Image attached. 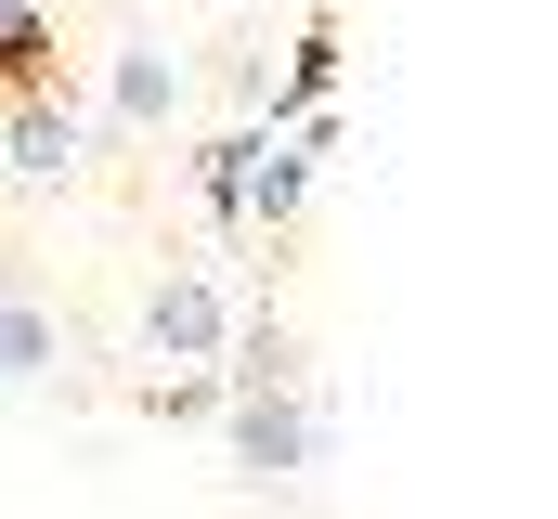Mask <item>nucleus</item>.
Returning <instances> with one entry per match:
<instances>
[{
	"mask_svg": "<svg viewBox=\"0 0 558 519\" xmlns=\"http://www.w3.org/2000/svg\"><path fill=\"white\" fill-rule=\"evenodd\" d=\"M221 338H234L221 273H208V260H169L156 299H143V351H156V364H221Z\"/></svg>",
	"mask_w": 558,
	"mask_h": 519,
	"instance_id": "7ed1b4c3",
	"label": "nucleus"
},
{
	"mask_svg": "<svg viewBox=\"0 0 558 519\" xmlns=\"http://www.w3.org/2000/svg\"><path fill=\"white\" fill-rule=\"evenodd\" d=\"M182 105H195V65H182L156 26L105 52V143H156V130L182 118Z\"/></svg>",
	"mask_w": 558,
	"mask_h": 519,
	"instance_id": "f257e3e1",
	"label": "nucleus"
},
{
	"mask_svg": "<svg viewBox=\"0 0 558 519\" xmlns=\"http://www.w3.org/2000/svg\"><path fill=\"white\" fill-rule=\"evenodd\" d=\"M78 156H92V130H78V105H65L52 79H26V92L0 105V169H13L26 195H65V182H78Z\"/></svg>",
	"mask_w": 558,
	"mask_h": 519,
	"instance_id": "f03ea898",
	"label": "nucleus"
},
{
	"mask_svg": "<svg viewBox=\"0 0 558 519\" xmlns=\"http://www.w3.org/2000/svg\"><path fill=\"white\" fill-rule=\"evenodd\" d=\"M221 415H234V468H247V481H299V468L325 455V429H338V415L299 402V389H234Z\"/></svg>",
	"mask_w": 558,
	"mask_h": 519,
	"instance_id": "20e7f679",
	"label": "nucleus"
},
{
	"mask_svg": "<svg viewBox=\"0 0 558 519\" xmlns=\"http://www.w3.org/2000/svg\"><path fill=\"white\" fill-rule=\"evenodd\" d=\"M52 364H65V325H52V299H39L26 273H0V389L26 402V389H52Z\"/></svg>",
	"mask_w": 558,
	"mask_h": 519,
	"instance_id": "39448f33",
	"label": "nucleus"
}]
</instances>
